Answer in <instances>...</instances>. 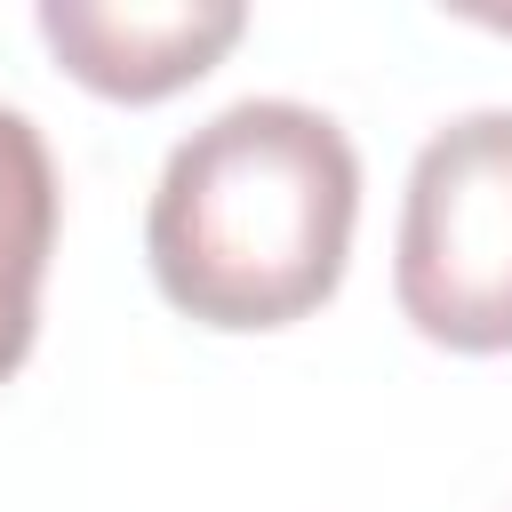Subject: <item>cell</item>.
<instances>
[{
	"mask_svg": "<svg viewBox=\"0 0 512 512\" xmlns=\"http://www.w3.org/2000/svg\"><path fill=\"white\" fill-rule=\"evenodd\" d=\"M352 216V136L296 96H248L168 152L144 208V256L184 320L248 336L288 328L336 296Z\"/></svg>",
	"mask_w": 512,
	"mask_h": 512,
	"instance_id": "6da1fadb",
	"label": "cell"
},
{
	"mask_svg": "<svg viewBox=\"0 0 512 512\" xmlns=\"http://www.w3.org/2000/svg\"><path fill=\"white\" fill-rule=\"evenodd\" d=\"M392 296L448 352H512V104L424 136L400 200Z\"/></svg>",
	"mask_w": 512,
	"mask_h": 512,
	"instance_id": "7a4b0ae2",
	"label": "cell"
},
{
	"mask_svg": "<svg viewBox=\"0 0 512 512\" xmlns=\"http://www.w3.org/2000/svg\"><path fill=\"white\" fill-rule=\"evenodd\" d=\"M248 32L240 0H40V40L56 48V64L112 96V104H160L176 88H192L232 40Z\"/></svg>",
	"mask_w": 512,
	"mask_h": 512,
	"instance_id": "3957f363",
	"label": "cell"
},
{
	"mask_svg": "<svg viewBox=\"0 0 512 512\" xmlns=\"http://www.w3.org/2000/svg\"><path fill=\"white\" fill-rule=\"evenodd\" d=\"M48 248H56V160L32 112L0 104V384L32 352Z\"/></svg>",
	"mask_w": 512,
	"mask_h": 512,
	"instance_id": "277c9868",
	"label": "cell"
}]
</instances>
